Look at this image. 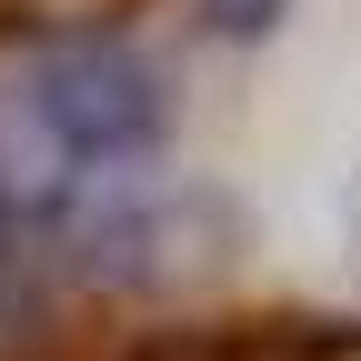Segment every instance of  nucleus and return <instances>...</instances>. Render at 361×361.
Returning a JSON list of instances; mask_svg holds the SVG:
<instances>
[{
	"label": "nucleus",
	"mask_w": 361,
	"mask_h": 361,
	"mask_svg": "<svg viewBox=\"0 0 361 361\" xmlns=\"http://www.w3.org/2000/svg\"><path fill=\"white\" fill-rule=\"evenodd\" d=\"M11 111L30 130L40 180H61L71 201H101V211H141V171L171 141V90L130 40H101V30L51 40L11 80Z\"/></svg>",
	"instance_id": "1"
},
{
	"label": "nucleus",
	"mask_w": 361,
	"mask_h": 361,
	"mask_svg": "<svg viewBox=\"0 0 361 361\" xmlns=\"http://www.w3.org/2000/svg\"><path fill=\"white\" fill-rule=\"evenodd\" d=\"M51 271H61V231H51V211L30 201V180L11 171V151H0V331L40 311V281H51Z\"/></svg>",
	"instance_id": "2"
}]
</instances>
